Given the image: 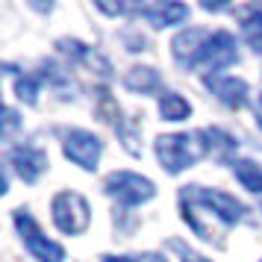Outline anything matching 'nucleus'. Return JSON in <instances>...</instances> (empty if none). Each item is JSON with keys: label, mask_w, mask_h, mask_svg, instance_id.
Here are the masks:
<instances>
[{"label": "nucleus", "mask_w": 262, "mask_h": 262, "mask_svg": "<svg viewBox=\"0 0 262 262\" xmlns=\"http://www.w3.org/2000/svg\"><path fill=\"white\" fill-rule=\"evenodd\" d=\"M206 150L203 142V130L201 133H171V136H159L156 139V156L168 174H180L191 168Z\"/></svg>", "instance_id": "nucleus-1"}, {"label": "nucleus", "mask_w": 262, "mask_h": 262, "mask_svg": "<svg viewBox=\"0 0 262 262\" xmlns=\"http://www.w3.org/2000/svg\"><path fill=\"white\" fill-rule=\"evenodd\" d=\"M50 212H53V224L59 227L65 236H80L92 224L89 201L80 191H59L50 203Z\"/></svg>", "instance_id": "nucleus-2"}, {"label": "nucleus", "mask_w": 262, "mask_h": 262, "mask_svg": "<svg viewBox=\"0 0 262 262\" xmlns=\"http://www.w3.org/2000/svg\"><path fill=\"white\" fill-rule=\"evenodd\" d=\"M103 189H106L109 198H115L124 206H139V203H147L156 194V186L142 174H133V171H115L103 180Z\"/></svg>", "instance_id": "nucleus-3"}, {"label": "nucleus", "mask_w": 262, "mask_h": 262, "mask_svg": "<svg viewBox=\"0 0 262 262\" xmlns=\"http://www.w3.org/2000/svg\"><path fill=\"white\" fill-rule=\"evenodd\" d=\"M12 218H15L18 233H21V242H24L27 250L33 253V259H38V262H62V259H65V250H62V245L50 242V238L41 233V227L36 224V218H33L30 212L18 209Z\"/></svg>", "instance_id": "nucleus-4"}, {"label": "nucleus", "mask_w": 262, "mask_h": 262, "mask_svg": "<svg viewBox=\"0 0 262 262\" xmlns=\"http://www.w3.org/2000/svg\"><path fill=\"white\" fill-rule=\"evenodd\" d=\"M62 150L74 165H80L83 171H95L97 162H100V154H103V142L89 130H71L65 136Z\"/></svg>", "instance_id": "nucleus-5"}, {"label": "nucleus", "mask_w": 262, "mask_h": 262, "mask_svg": "<svg viewBox=\"0 0 262 262\" xmlns=\"http://www.w3.org/2000/svg\"><path fill=\"white\" fill-rule=\"evenodd\" d=\"M189 189H191V194H194V198H198V201H201L224 227H233V224L242 221L245 206H242V201H236L233 194L218 191V189H201V186H189Z\"/></svg>", "instance_id": "nucleus-6"}, {"label": "nucleus", "mask_w": 262, "mask_h": 262, "mask_svg": "<svg viewBox=\"0 0 262 262\" xmlns=\"http://www.w3.org/2000/svg\"><path fill=\"white\" fill-rule=\"evenodd\" d=\"M9 165L24 183H36L45 171H48V154L38 150L33 144H18L9 150Z\"/></svg>", "instance_id": "nucleus-7"}, {"label": "nucleus", "mask_w": 262, "mask_h": 262, "mask_svg": "<svg viewBox=\"0 0 262 262\" xmlns=\"http://www.w3.org/2000/svg\"><path fill=\"white\" fill-rule=\"evenodd\" d=\"M236 59H238V53H236V41H233V36L224 33V30H218V33L209 36L206 48H203L201 65L203 68H209V71H221V68H230Z\"/></svg>", "instance_id": "nucleus-8"}, {"label": "nucleus", "mask_w": 262, "mask_h": 262, "mask_svg": "<svg viewBox=\"0 0 262 262\" xmlns=\"http://www.w3.org/2000/svg\"><path fill=\"white\" fill-rule=\"evenodd\" d=\"M206 41H209V33H206V30H198V27L183 30V33L174 36V41H171L174 59H177L183 68H194V65H201V56H203Z\"/></svg>", "instance_id": "nucleus-9"}, {"label": "nucleus", "mask_w": 262, "mask_h": 262, "mask_svg": "<svg viewBox=\"0 0 262 262\" xmlns=\"http://www.w3.org/2000/svg\"><path fill=\"white\" fill-rule=\"evenodd\" d=\"M203 83H206V89H209L224 106L242 109L248 103V83H245V80H236V77H215L212 74V77H206Z\"/></svg>", "instance_id": "nucleus-10"}, {"label": "nucleus", "mask_w": 262, "mask_h": 262, "mask_svg": "<svg viewBox=\"0 0 262 262\" xmlns=\"http://www.w3.org/2000/svg\"><path fill=\"white\" fill-rule=\"evenodd\" d=\"M139 12H142V18L150 27L162 30V27L183 24L189 18V6L186 3H150V6H142Z\"/></svg>", "instance_id": "nucleus-11"}, {"label": "nucleus", "mask_w": 262, "mask_h": 262, "mask_svg": "<svg viewBox=\"0 0 262 262\" xmlns=\"http://www.w3.org/2000/svg\"><path fill=\"white\" fill-rule=\"evenodd\" d=\"M124 85L130 92H139V95H150V92L159 89V71L147 68V65H136L124 74Z\"/></svg>", "instance_id": "nucleus-12"}, {"label": "nucleus", "mask_w": 262, "mask_h": 262, "mask_svg": "<svg viewBox=\"0 0 262 262\" xmlns=\"http://www.w3.org/2000/svg\"><path fill=\"white\" fill-rule=\"evenodd\" d=\"M203 139H206V150L215 159H221V162H227L230 156L236 154V139L227 136L224 130H203Z\"/></svg>", "instance_id": "nucleus-13"}, {"label": "nucleus", "mask_w": 262, "mask_h": 262, "mask_svg": "<svg viewBox=\"0 0 262 262\" xmlns=\"http://www.w3.org/2000/svg\"><path fill=\"white\" fill-rule=\"evenodd\" d=\"M159 112H162V118L165 121H183L191 115V106L186 97L174 95V92H168V95L159 97Z\"/></svg>", "instance_id": "nucleus-14"}, {"label": "nucleus", "mask_w": 262, "mask_h": 262, "mask_svg": "<svg viewBox=\"0 0 262 262\" xmlns=\"http://www.w3.org/2000/svg\"><path fill=\"white\" fill-rule=\"evenodd\" d=\"M233 174H236V180L248 191H262V171H259V165H253L250 159L233 162Z\"/></svg>", "instance_id": "nucleus-15"}, {"label": "nucleus", "mask_w": 262, "mask_h": 262, "mask_svg": "<svg viewBox=\"0 0 262 262\" xmlns=\"http://www.w3.org/2000/svg\"><path fill=\"white\" fill-rule=\"evenodd\" d=\"M15 95L21 97V100H24V103H30V106H33V103H36L38 100V80L36 77H18V80H15Z\"/></svg>", "instance_id": "nucleus-16"}, {"label": "nucleus", "mask_w": 262, "mask_h": 262, "mask_svg": "<svg viewBox=\"0 0 262 262\" xmlns=\"http://www.w3.org/2000/svg\"><path fill=\"white\" fill-rule=\"evenodd\" d=\"M242 27H245L248 38H250V36H256V30L262 33V9H259V6L242 9Z\"/></svg>", "instance_id": "nucleus-17"}, {"label": "nucleus", "mask_w": 262, "mask_h": 262, "mask_svg": "<svg viewBox=\"0 0 262 262\" xmlns=\"http://www.w3.org/2000/svg\"><path fill=\"white\" fill-rule=\"evenodd\" d=\"M56 48H59L65 56H71V59H85V56H89L85 45H80V41H71V38H59V41H56Z\"/></svg>", "instance_id": "nucleus-18"}, {"label": "nucleus", "mask_w": 262, "mask_h": 262, "mask_svg": "<svg viewBox=\"0 0 262 262\" xmlns=\"http://www.w3.org/2000/svg\"><path fill=\"white\" fill-rule=\"evenodd\" d=\"M171 248H174V250L180 253V256H183V262H209V259H203L201 253H194V250H189L186 245H183V242H177V238L171 242Z\"/></svg>", "instance_id": "nucleus-19"}, {"label": "nucleus", "mask_w": 262, "mask_h": 262, "mask_svg": "<svg viewBox=\"0 0 262 262\" xmlns=\"http://www.w3.org/2000/svg\"><path fill=\"white\" fill-rule=\"evenodd\" d=\"M18 127V115H15V109H3V139H9L12 136V130Z\"/></svg>", "instance_id": "nucleus-20"}, {"label": "nucleus", "mask_w": 262, "mask_h": 262, "mask_svg": "<svg viewBox=\"0 0 262 262\" xmlns=\"http://www.w3.org/2000/svg\"><path fill=\"white\" fill-rule=\"evenodd\" d=\"M97 9H103V12H109V15H124V12H127V6H124V3H118V6H109V3H97Z\"/></svg>", "instance_id": "nucleus-21"}, {"label": "nucleus", "mask_w": 262, "mask_h": 262, "mask_svg": "<svg viewBox=\"0 0 262 262\" xmlns=\"http://www.w3.org/2000/svg\"><path fill=\"white\" fill-rule=\"evenodd\" d=\"M142 262H168V259H162L159 253H144V256H142Z\"/></svg>", "instance_id": "nucleus-22"}, {"label": "nucleus", "mask_w": 262, "mask_h": 262, "mask_svg": "<svg viewBox=\"0 0 262 262\" xmlns=\"http://www.w3.org/2000/svg\"><path fill=\"white\" fill-rule=\"evenodd\" d=\"M103 262H136L130 256H103Z\"/></svg>", "instance_id": "nucleus-23"}, {"label": "nucleus", "mask_w": 262, "mask_h": 262, "mask_svg": "<svg viewBox=\"0 0 262 262\" xmlns=\"http://www.w3.org/2000/svg\"><path fill=\"white\" fill-rule=\"evenodd\" d=\"M256 124H259V130H262V97H259V103H256Z\"/></svg>", "instance_id": "nucleus-24"}]
</instances>
